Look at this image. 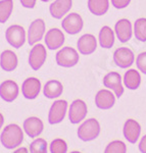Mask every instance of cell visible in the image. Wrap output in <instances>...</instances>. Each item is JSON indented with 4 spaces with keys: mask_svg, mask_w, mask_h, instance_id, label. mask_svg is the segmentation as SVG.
<instances>
[{
    "mask_svg": "<svg viewBox=\"0 0 146 153\" xmlns=\"http://www.w3.org/2000/svg\"><path fill=\"white\" fill-rule=\"evenodd\" d=\"M22 5L26 8H33L36 4V0H19Z\"/></svg>",
    "mask_w": 146,
    "mask_h": 153,
    "instance_id": "33",
    "label": "cell"
},
{
    "mask_svg": "<svg viewBox=\"0 0 146 153\" xmlns=\"http://www.w3.org/2000/svg\"><path fill=\"white\" fill-rule=\"evenodd\" d=\"M43 129H44L43 123L38 117H32L27 118L24 122V130L30 138L38 137L42 133Z\"/></svg>",
    "mask_w": 146,
    "mask_h": 153,
    "instance_id": "18",
    "label": "cell"
},
{
    "mask_svg": "<svg viewBox=\"0 0 146 153\" xmlns=\"http://www.w3.org/2000/svg\"><path fill=\"white\" fill-rule=\"evenodd\" d=\"M6 40L13 48H21L26 41V33L23 27L14 25L6 30Z\"/></svg>",
    "mask_w": 146,
    "mask_h": 153,
    "instance_id": "4",
    "label": "cell"
},
{
    "mask_svg": "<svg viewBox=\"0 0 146 153\" xmlns=\"http://www.w3.org/2000/svg\"><path fill=\"white\" fill-rule=\"evenodd\" d=\"M105 153H126L127 152V146L123 141L115 140V141L110 142L107 146L105 147Z\"/></svg>",
    "mask_w": 146,
    "mask_h": 153,
    "instance_id": "28",
    "label": "cell"
},
{
    "mask_svg": "<svg viewBox=\"0 0 146 153\" xmlns=\"http://www.w3.org/2000/svg\"><path fill=\"white\" fill-rule=\"evenodd\" d=\"M100 134V125L95 118L85 120L78 129V137L84 142H89L96 139Z\"/></svg>",
    "mask_w": 146,
    "mask_h": 153,
    "instance_id": "2",
    "label": "cell"
},
{
    "mask_svg": "<svg viewBox=\"0 0 146 153\" xmlns=\"http://www.w3.org/2000/svg\"><path fill=\"white\" fill-rule=\"evenodd\" d=\"M123 134L124 137L126 138V140H128V142L135 144L138 141L141 134V126L139 123L132 118H129L126 120L125 125L123 128Z\"/></svg>",
    "mask_w": 146,
    "mask_h": 153,
    "instance_id": "11",
    "label": "cell"
},
{
    "mask_svg": "<svg viewBox=\"0 0 146 153\" xmlns=\"http://www.w3.org/2000/svg\"><path fill=\"white\" fill-rule=\"evenodd\" d=\"M115 32L117 34L118 39L122 43H126L129 40H131L133 34L132 24L127 19H122L117 22L115 26Z\"/></svg>",
    "mask_w": 146,
    "mask_h": 153,
    "instance_id": "14",
    "label": "cell"
},
{
    "mask_svg": "<svg viewBox=\"0 0 146 153\" xmlns=\"http://www.w3.org/2000/svg\"><path fill=\"white\" fill-rule=\"evenodd\" d=\"M88 8L94 16H104L110 8V0H88Z\"/></svg>",
    "mask_w": 146,
    "mask_h": 153,
    "instance_id": "23",
    "label": "cell"
},
{
    "mask_svg": "<svg viewBox=\"0 0 146 153\" xmlns=\"http://www.w3.org/2000/svg\"><path fill=\"white\" fill-rule=\"evenodd\" d=\"M41 90V83L36 78H28L23 83L22 92L25 98L27 99H35L38 97Z\"/></svg>",
    "mask_w": 146,
    "mask_h": 153,
    "instance_id": "15",
    "label": "cell"
},
{
    "mask_svg": "<svg viewBox=\"0 0 146 153\" xmlns=\"http://www.w3.org/2000/svg\"><path fill=\"white\" fill-rule=\"evenodd\" d=\"M88 112V108L86 103L83 100L77 99L70 106L69 118L72 124H79L86 117Z\"/></svg>",
    "mask_w": 146,
    "mask_h": 153,
    "instance_id": "8",
    "label": "cell"
},
{
    "mask_svg": "<svg viewBox=\"0 0 146 153\" xmlns=\"http://www.w3.org/2000/svg\"><path fill=\"white\" fill-rule=\"evenodd\" d=\"M19 95V87L13 81H5L0 85V97L6 102H12Z\"/></svg>",
    "mask_w": 146,
    "mask_h": 153,
    "instance_id": "19",
    "label": "cell"
},
{
    "mask_svg": "<svg viewBox=\"0 0 146 153\" xmlns=\"http://www.w3.org/2000/svg\"><path fill=\"white\" fill-rule=\"evenodd\" d=\"M46 56H47V53H46V49L44 48V46L41 45V44L35 45L32 48L31 52H30V56H29V63H30V65H31V68H33L34 71H38L39 68L44 65V62H45Z\"/></svg>",
    "mask_w": 146,
    "mask_h": 153,
    "instance_id": "10",
    "label": "cell"
},
{
    "mask_svg": "<svg viewBox=\"0 0 146 153\" xmlns=\"http://www.w3.org/2000/svg\"><path fill=\"white\" fill-rule=\"evenodd\" d=\"M136 65H137L138 70H139L141 73L146 75V52L140 53L139 55L137 56Z\"/></svg>",
    "mask_w": 146,
    "mask_h": 153,
    "instance_id": "31",
    "label": "cell"
},
{
    "mask_svg": "<svg viewBox=\"0 0 146 153\" xmlns=\"http://www.w3.org/2000/svg\"><path fill=\"white\" fill-rule=\"evenodd\" d=\"M68 108V102L66 100H57L51 105L48 114V122L50 125L59 124L63 120Z\"/></svg>",
    "mask_w": 146,
    "mask_h": 153,
    "instance_id": "7",
    "label": "cell"
},
{
    "mask_svg": "<svg viewBox=\"0 0 146 153\" xmlns=\"http://www.w3.org/2000/svg\"><path fill=\"white\" fill-rule=\"evenodd\" d=\"M63 84L56 80L48 81V82L45 84L44 89H43L44 96L48 98V99L57 98L63 94Z\"/></svg>",
    "mask_w": 146,
    "mask_h": 153,
    "instance_id": "21",
    "label": "cell"
},
{
    "mask_svg": "<svg viewBox=\"0 0 146 153\" xmlns=\"http://www.w3.org/2000/svg\"><path fill=\"white\" fill-rule=\"evenodd\" d=\"M139 150L142 153H146V135L141 138V141L139 143Z\"/></svg>",
    "mask_w": 146,
    "mask_h": 153,
    "instance_id": "34",
    "label": "cell"
},
{
    "mask_svg": "<svg viewBox=\"0 0 146 153\" xmlns=\"http://www.w3.org/2000/svg\"><path fill=\"white\" fill-rule=\"evenodd\" d=\"M77 48L83 55L92 54L97 48V40L91 34H85L77 42Z\"/></svg>",
    "mask_w": 146,
    "mask_h": 153,
    "instance_id": "12",
    "label": "cell"
},
{
    "mask_svg": "<svg viewBox=\"0 0 146 153\" xmlns=\"http://www.w3.org/2000/svg\"><path fill=\"white\" fill-rule=\"evenodd\" d=\"M103 85L107 89H111L115 92L117 98H121L124 94V87L122 85V76L117 71L108 73L103 78Z\"/></svg>",
    "mask_w": 146,
    "mask_h": 153,
    "instance_id": "9",
    "label": "cell"
},
{
    "mask_svg": "<svg viewBox=\"0 0 146 153\" xmlns=\"http://www.w3.org/2000/svg\"><path fill=\"white\" fill-rule=\"evenodd\" d=\"M45 43L47 48L50 50L60 48L64 43V35L59 29H50L46 33Z\"/></svg>",
    "mask_w": 146,
    "mask_h": 153,
    "instance_id": "17",
    "label": "cell"
},
{
    "mask_svg": "<svg viewBox=\"0 0 146 153\" xmlns=\"http://www.w3.org/2000/svg\"><path fill=\"white\" fill-rule=\"evenodd\" d=\"M124 84L130 90H136L141 84V76L136 70H129L124 76Z\"/></svg>",
    "mask_w": 146,
    "mask_h": 153,
    "instance_id": "25",
    "label": "cell"
},
{
    "mask_svg": "<svg viewBox=\"0 0 146 153\" xmlns=\"http://www.w3.org/2000/svg\"><path fill=\"white\" fill-rule=\"evenodd\" d=\"M72 4H73L72 0H55L51 3L50 7H49V11L54 19H61L70 11Z\"/></svg>",
    "mask_w": 146,
    "mask_h": 153,
    "instance_id": "20",
    "label": "cell"
},
{
    "mask_svg": "<svg viewBox=\"0 0 146 153\" xmlns=\"http://www.w3.org/2000/svg\"><path fill=\"white\" fill-rule=\"evenodd\" d=\"M30 151L32 153H46L47 142L44 139H36L30 145Z\"/></svg>",
    "mask_w": 146,
    "mask_h": 153,
    "instance_id": "29",
    "label": "cell"
},
{
    "mask_svg": "<svg viewBox=\"0 0 146 153\" xmlns=\"http://www.w3.org/2000/svg\"><path fill=\"white\" fill-rule=\"evenodd\" d=\"M41 1H43V2H48V1H50V0H41Z\"/></svg>",
    "mask_w": 146,
    "mask_h": 153,
    "instance_id": "37",
    "label": "cell"
},
{
    "mask_svg": "<svg viewBox=\"0 0 146 153\" xmlns=\"http://www.w3.org/2000/svg\"><path fill=\"white\" fill-rule=\"evenodd\" d=\"M115 97L111 91L102 89L98 91L95 96V104L99 109H110L115 103Z\"/></svg>",
    "mask_w": 146,
    "mask_h": 153,
    "instance_id": "13",
    "label": "cell"
},
{
    "mask_svg": "<svg viewBox=\"0 0 146 153\" xmlns=\"http://www.w3.org/2000/svg\"><path fill=\"white\" fill-rule=\"evenodd\" d=\"M134 34L137 40L146 42V19H138L134 24Z\"/></svg>",
    "mask_w": 146,
    "mask_h": 153,
    "instance_id": "26",
    "label": "cell"
},
{
    "mask_svg": "<svg viewBox=\"0 0 146 153\" xmlns=\"http://www.w3.org/2000/svg\"><path fill=\"white\" fill-rule=\"evenodd\" d=\"M45 32V24L42 19H35L29 27L28 31V42L30 45H34L42 39Z\"/></svg>",
    "mask_w": 146,
    "mask_h": 153,
    "instance_id": "16",
    "label": "cell"
},
{
    "mask_svg": "<svg viewBox=\"0 0 146 153\" xmlns=\"http://www.w3.org/2000/svg\"><path fill=\"white\" fill-rule=\"evenodd\" d=\"M135 55L131 49L127 47L118 48L113 53V61L118 68H128L134 63Z\"/></svg>",
    "mask_w": 146,
    "mask_h": 153,
    "instance_id": "6",
    "label": "cell"
},
{
    "mask_svg": "<svg viewBox=\"0 0 146 153\" xmlns=\"http://www.w3.org/2000/svg\"><path fill=\"white\" fill-rule=\"evenodd\" d=\"M79 62V54L72 47H64L56 53V63L63 68H73Z\"/></svg>",
    "mask_w": 146,
    "mask_h": 153,
    "instance_id": "3",
    "label": "cell"
},
{
    "mask_svg": "<svg viewBox=\"0 0 146 153\" xmlns=\"http://www.w3.org/2000/svg\"><path fill=\"white\" fill-rule=\"evenodd\" d=\"M12 8H13V2L12 0H2L0 1V23L4 24L9 19Z\"/></svg>",
    "mask_w": 146,
    "mask_h": 153,
    "instance_id": "27",
    "label": "cell"
},
{
    "mask_svg": "<svg viewBox=\"0 0 146 153\" xmlns=\"http://www.w3.org/2000/svg\"><path fill=\"white\" fill-rule=\"evenodd\" d=\"M19 152H25V153H27V152H28V150H27L26 148H21V149L16 150V153H19Z\"/></svg>",
    "mask_w": 146,
    "mask_h": 153,
    "instance_id": "36",
    "label": "cell"
},
{
    "mask_svg": "<svg viewBox=\"0 0 146 153\" xmlns=\"http://www.w3.org/2000/svg\"><path fill=\"white\" fill-rule=\"evenodd\" d=\"M68 151V145L63 139H55L50 144L51 153H66Z\"/></svg>",
    "mask_w": 146,
    "mask_h": 153,
    "instance_id": "30",
    "label": "cell"
},
{
    "mask_svg": "<svg viewBox=\"0 0 146 153\" xmlns=\"http://www.w3.org/2000/svg\"><path fill=\"white\" fill-rule=\"evenodd\" d=\"M131 0H111V4L118 9H123L130 4Z\"/></svg>",
    "mask_w": 146,
    "mask_h": 153,
    "instance_id": "32",
    "label": "cell"
},
{
    "mask_svg": "<svg viewBox=\"0 0 146 153\" xmlns=\"http://www.w3.org/2000/svg\"><path fill=\"white\" fill-rule=\"evenodd\" d=\"M99 44L102 48L110 49L115 44V32L108 26L102 27L99 32Z\"/></svg>",
    "mask_w": 146,
    "mask_h": 153,
    "instance_id": "24",
    "label": "cell"
},
{
    "mask_svg": "<svg viewBox=\"0 0 146 153\" xmlns=\"http://www.w3.org/2000/svg\"><path fill=\"white\" fill-rule=\"evenodd\" d=\"M3 123H4V118H3V115L0 113V129H1V127L3 126Z\"/></svg>",
    "mask_w": 146,
    "mask_h": 153,
    "instance_id": "35",
    "label": "cell"
},
{
    "mask_svg": "<svg viewBox=\"0 0 146 153\" xmlns=\"http://www.w3.org/2000/svg\"><path fill=\"white\" fill-rule=\"evenodd\" d=\"M0 65L5 71H12L18 66V57L11 50L3 51L0 56Z\"/></svg>",
    "mask_w": 146,
    "mask_h": 153,
    "instance_id": "22",
    "label": "cell"
},
{
    "mask_svg": "<svg viewBox=\"0 0 146 153\" xmlns=\"http://www.w3.org/2000/svg\"><path fill=\"white\" fill-rule=\"evenodd\" d=\"M0 140L2 145L7 149H14L24 141L23 131L18 125H8L2 132Z\"/></svg>",
    "mask_w": 146,
    "mask_h": 153,
    "instance_id": "1",
    "label": "cell"
},
{
    "mask_svg": "<svg viewBox=\"0 0 146 153\" xmlns=\"http://www.w3.org/2000/svg\"><path fill=\"white\" fill-rule=\"evenodd\" d=\"M83 25H84L83 19L81 18L80 14L73 12V13H70L63 19L61 27H63V29L68 34H70V35H76L79 32L82 31Z\"/></svg>",
    "mask_w": 146,
    "mask_h": 153,
    "instance_id": "5",
    "label": "cell"
}]
</instances>
